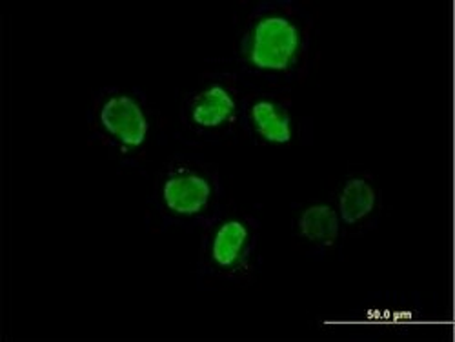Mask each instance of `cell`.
I'll return each mask as SVG.
<instances>
[{
	"label": "cell",
	"instance_id": "obj_6",
	"mask_svg": "<svg viewBox=\"0 0 455 342\" xmlns=\"http://www.w3.org/2000/svg\"><path fill=\"white\" fill-rule=\"evenodd\" d=\"M255 130L270 142L286 144L291 139V123L286 111L272 100H259L251 107Z\"/></svg>",
	"mask_w": 455,
	"mask_h": 342
},
{
	"label": "cell",
	"instance_id": "obj_3",
	"mask_svg": "<svg viewBox=\"0 0 455 342\" xmlns=\"http://www.w3.org/2000/svg\"><path fill=\"white\" fill-rule=\"evenodd\" d=\"M212 197L210 182L189 170L172 173L163 186L164 204L177 215H196L203 211Z\"/></svg>",
	"mask_w": 455,
	"mask_h": 342
},
{
	"label": "cell",
	"instance_id": "obj_2",
	"mask_svg": "<svg viewBox=\"0 0 455 342\" xmlns=\"http://www.w3.org/2000/svg\"><path fill=\"white\" fill-rule=\"evenodd\" d=\"M100 123L108 133L128 147L140 146L148 135V121L140 106L126 95L111 97L102 106Z\"/></svg>",
	"mask_w": 455,
	"mask_h": 342
},
{
	"label": "cell",
	"instance_id": "obj_7",
	"mask_svg": "<svg viewBox=\"0 0 455 342\" xmlns=\"http://www.w3.org/2000/svg\"><path fill=\"white\" fill-rule=\"evenodd\" d=\"M375 206V192L364 179H352L347 182L339 199L340 217L347 224H355L368 217Z\"/></svg>",
	"mask_w": 455,
	"mask_h": 342
},
{
	"label": "cell",
	"instance_id": "obj_8",
	"mask_svg": "<svg viewBox=\"0 0 455 342\" xmlns=\"http://www.w3.org/2000/svg\"><path fill=\"white\" fill-rule=\"evenodd\" d=\"M300 234L312 243L331 244L339 232V219L330 206H310L300 217Z\"/></svg>",
	"mask_w": 455,
	"mask_h": 342
},
{
	"label": "cell",
	"instance_id": "obj_1",
	"mask_svg": "<svg viewBox=\"0 0 455 342\" xmlns=\"http://www.w3.org/2000/svg\"><path fill=\"white\" fill-rule=\"evenodd\" d=\"M299 50V31L284 17L262 19L251 33L248 57L259 69H288Z\"/></svg>",
	"mask_w": 455,
	"mask_h": 342
},
{
	"label": "cell",
	"instance_id": "obj_5",
	"mask_svg": "<svg viewBox=\"0 0 455 342\" xmlns=\"http://www.w3.org/2000/svg\"><path fill=\"white\" fill-rule=\"evenodd\" d=\"M246 244L248 227L239 220H228L219 227L213 237L212 257L222 268H230V266L241 260Z\"/></svg>",
	"mask_w": 455,
	"mask_h": 342
},
{
	"label": "cell",
	"instance_id": "obj_4",
	"mask_svg": "<svg viewBox=\"0 0 455 342\" xmlns=\"http://www.w3.org/2000/svg\"><path fill=\"white\" fill-rule=\"evenodd\" d=\"M235 100L222 86L204 90L192 104V119L201 128H217L234 117Z\"/></svg>",
	"mask_w": 455,
	"mask_h": 342
}]
</instances>
